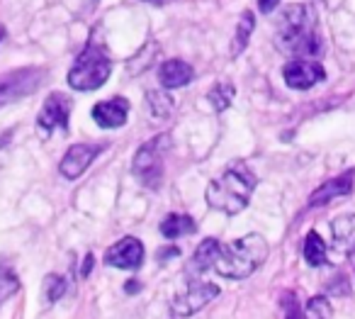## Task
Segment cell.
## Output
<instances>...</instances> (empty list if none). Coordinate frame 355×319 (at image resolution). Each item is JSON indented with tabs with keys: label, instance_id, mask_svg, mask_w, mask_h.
<instances>
[{
	"label": "cell",
	"instance_id": "52a82bcc",
	"mask_svg": "<svg viewBox=\"0 0 355 319\" xmlns=\"http://www.w3.org/2000/svg\"><path fill=\"white\" fill-rule=\"evenodd\" d=\"M219 295V288L214 283H190L183 293H178L171 302V312L175 317H190L200 312L205 304H209Z\"/></svg>",
	"mask_w": 355,
	"mask_h": 319
},
{
	"label": "cell",
	"instance_id": "5bb4252c",
	"mask_svg": "<svg viewBox=\"0 0 355 319\" xmlns=\"http://www.w3.org/2000/svg\"><path fill=\"white\" fill-rule=\"evenodd\" d=\"M129 115V103L124 98H112L103 100L93 108V120L98 122V127L103 129H117L127 122Z\"/></svg>",
	"mask_w": 355,
	"mask_h": 319
},
{
	"label": "cell",
	"instance_id": "7c38bea8",
	"mask_svg": "<svg viewBox=\"0 0 355 319\" xmlns=\"http://www.w3.org/2000/svg\"><path fill=\"white\" fill-rule=\"evenodd\" d=\"M331 249L340 259L355 254V215H338L331 220Z\"/></svg>",
	"mask_w": 355,
	"mask_h": 319
},
{
	"label": "cell",
	"instance_id": "3957f363",
	"mask_svg": "<svg viewBox=\"0 0 355 319\" xmlns=\"http://www.w3.org/2000/svg\"><path fill=\"white\" fill-rule=\"evenodd\" d=\"M268 259V241L261 234H246L241 239L232 241V244H224L219 249L217 270L222 278H232V280H243L251 273H256Z\"/></svg>",
	"mask_w": 355,
	"mask_h": 319
},
{
	"label": "cell",
	"instance_id": "9a60e30c",
	"mask_svg": "<svg viewBox=\"0 0 355 319\" xmlns=\"http://www.w3.org/2000/svg\"><path fill=\"white\" fill-rule=\"evenodd\" d=\"M193 66L185 64L183 59H171L158 69V81L163 83V88H183L193 81Z\"/></svg>",
	"mask_w": 355,
	"mask_h": 319
},
{
	"label": "cell",
	"instance_id": "d4e9b609",
	"mask_svg": "<svg viewBox=\"0 0 355 319\" xmlns=\"http://www.w3.org/2000/svg\"><path fill=\"white\" fill-rule=\"evenodd\" d=\"M285 317L287 319H306L304 312L300 309V304H297V297L295 295H285Z\"/></svg>",
	"mask_w": 355,
	"mask_h": 319
},
{
	"label": "cell",
	"instance_id": "44dd1931",
	"mask_svg": "<svg viewBox=\"0 0 355 319\" xmlns=\"http://www.w3.org/2000/svg\"><path fill=\"white\" fill-rule=\"evenodd\" d=\"M42 293H44V304H54L56 300L64 297L66 293V280L61 275L51 273L44 278V285H42Z\"/></svg>",
	"mask_w": 355,
	"mask_h": 319
},
{
	"label": "cell",
	"instance_id": "cb8c5ba5",
	"mask_svg": "<svg viewBox=\"0 0 355 319\" xmlns=\"http://www.w3.org/2000/svg\"><path fill=\"white\" fill-rule=\"evenodd\" d=\"M17 290H20V280L12 275V270H0V302L12 297Z\"/></svg>",
	"mask_w": 355,
	"mask_h": 319
},
{
	"label": "cell",
	"instance_id": "4316f807",
	"mask_svg": "<svg viewBox=\"0 0 355 319\" xmlns=\"http://www.w3.org/2000/svg\"><path fill=\"white\" fill-rule=\"evenodd\" d=\"M93 254H88L85 256V261H83V268H80V275H83V278H88L90 275V270H93Z\"/></svg>",
	"mask_w": 355,
	"mask_h": 319
},
{
	"label": "cell",
	"instance_id": "ac0fdd59",
	"mask_svg": "<svg viewBox=\"0 0 355 319\" xmlns=\"http://www.w3.org/2000/svg\"><path fill=\"white\" fill-rule=\"evenodd\" d=\"M326 259H329V246L324 244L319 231L311 229L309 234L304 236V261L311 268H319V265L326 263Z\"/></svg>",
	"mask_w": 355,
	"mask_h": 319
},
{
	"label": "cell",
	"instance_id": "30bf717a",
	"mask_svg": "<svg viewBox=\"0 0 355 319\" xmlns=\"http://www.w3.org/2000/svg\"><path fill=\"white\" fill-rule=\"evenodd\" d=\"M105 263L112 268L137 270L144 263V244L137 236H124L114 246H110L105 254Z\"/></svg>",
	"mask_w": 355,
	"mask_h": 319
},
{
	"label": "cell",
	"instance_id": "f546056e",
	"mask_svg": "<svg viewBox=\"0 0 355 319\" xmlns=\"http://www.w3.org/2000/svg\"><path fill=\"white\" fill-rule=\"evenodd\" d=\"M3 37H6V30H3V25H0V40H3Z\"/></svg>",
	"mask_w": 355,
	"mask_h": 319
},
{
	"label": "cell",
	"instance_id": "5b68a950",
	"mask_svg": "<svg viewBox=\"0 0 355 319\" xmlns=\"http://www.w3.org/2000/svg\"><path fill=\"white\" fill-rule=\"evenodd\" d=\"M168 149V134L148 139L146 144H141V149L134 156V173L139 176V181L146 188L156 190L163 181V156Z\"/></svg>",
	"mask_w": 355,
	"mask_h": 319
},
{
	"label": "cell",
	"instance_id": "7402d4cb",
	"mask_svg": "<svg viewBox=\"0 0 355 319\" xmlns=\"http://www.w3.org/2000/svg\"><path fill=\"white\" fill-rule=\"evenodd\" d=\"M234 95H236L234 85L219 83V85H214V88L209 90V103H212V108L217 110V113H224V110H227L229 105H232Z\"/></svg>",
	"mask_w": 355,
	"mask_h": 319
},
{
	"label": "cell",
	"instance_id": "484cf974",
	"mask_svg": "<svg viewBox=\"0 0 355 319\" xmlns=\"http://www.w3.org/2000/svg\"><path fill=\"white\" fill-rule=\"evenodd\" d=\"M277 3H280V0H258V8H261V13H272L277 8Z\"/></svg>",
	"mask_w": 355,
	"mask_h": 319
},
{
	"label": "cell",
	"instance_id": "277c9868",
	"mask_svg": "<svg viewBox=\"0 0 355 319\" xmlns=\"http://www.w3.org/2000/svg\"><path fill=\"white\" fill-rule=\"evenodd\" d=\"M112 74V61L107 51L98 42H88L80 56L76 59L73 69L69 71V85L76 90H98Z\"/></svg>",
	"mask_w": 355,
	"mask_h": 319
},
{
	"label": "cell",
	"instance_id": "e0dca14e",
	"mask_svg": "<svg viewBox=\"0 0 355 319\" xmlns=\"http://www.w3.org/2000/svg\"><path fill=\"white\" fill-rule=\"evenodd\" d=\"M198 231V224L190 215H168L161 222V234L166 239H178V236H188Z\"/></svg>",
	"mask_w": 355,
	"mask_h": 319
},
{
	"label": "cell",
	"instance_id": "9c48e42d",
	"mask_svg": "<svg viewBox=\"0 0 355 319\" xmlns=\"http://www.w3.org/2000/svg\"><path fill=\"white\" fill-rule=\"evenodd\" d=\"M69 115H71V98L64 93H51L42 105V113L37 117V124L44 134L54 129H69Z\"/></svg>",
	"mask_w": 355,
	"mask_h": 319
},
{
	"label": "cell",
	"instance_id": "7a4b0ae2",
	"mask_svg": "<svg viewBox=\"0 0 355 319\" xmlns=\"http://www.w3.org/2000/svg\"><path fill=\"white\" fill-rule=\"evenodd\" d=\"M256 186V173L243 161H234L224 168L222 176L209 183L205 197H207L209 207H214V210L227 212V215H239V212L248 207Z\"/></svg>",
	"mask_w": 355,
	"mask_h": 319
},
{
	"label": "cell",
	"instance_id": "f1b7e54d",
	"mask_svg": "<svg viewBox=\"0 0 355 319\" xmlns=\"http://www.w3.org/2000/svg\"><path fill=\"white\" fill-rule=\"evenodd\" d=\"M144 3H151V6H163V0H144Z\"/></svg>",
	"mask_w": 355,
	"mask_h": 319
},
{
	"label": "cell",
	"instance_id": "ba28073f",
	"mask_svg": "<svg viewBox=\"0 0 355 319\" xmlns=\"http://www.w3.org/2000/svg\"><path fill=\"white\" fill-rule=\"evenodd\" d=\"M285 83L295 90H309L314 88L319 81L326 79V71L319 61L314 59H295L282 69Z\"/></svg>",
	"mask_w": 355,
	"mask_h": 319
},
{
	"label": "cell",
	"instance_id": "83f0119b",
	"mask_svg": "<svg viewBox=\"0 0 355 319\" xmlns=\"http://www.w3.org/2000/svg\"><path fill=\"white\" fill-rule=\"evenodd\" d=\"M139 290V283H134V280H129L127 283V293H137Z\"/></svg>",
	"mask_w": 355,
	"mask_h": 319
},
{
	"label": "cell",
	"instance_id": "6da1fadb",
	"mask_svg": "<svg viewBox=\"0 0 355 319\" xmlns=\"http://www.w3.org/2000/svg\"><path fill=\"white\" fill-rule=\"evenodd\" d=\"M316 13L309 6H287L277 17V49L295 59H314L321 54Z\"/></svg>",
	"mask_w": 355,
	"mask_h": 319
},
{
	"label": "cell",
	"instance_id": "8992f818",
	"mask_svg": "<svg viewBox=\"0 0 355 319\" xmlns=\"http://www.w3.org/2000/svg\"><path fill=\"white\" fill-rule=\"evenodd\" d=\"M44 81V71L42 69H20L10 71V74L0 76V108L12 100H20L25 95L35 93Z\"/></svg>",
	"mask_w": 355,
	"mask_h": 319
},
{
	"label": "cell",
	"instance_id": "d6986e66",
	"mask_svg": "<svg viewBox=\"0 0 355 319\" xmlns=\"http://www.w3.org/2000/svg\"><path fill=\"white\" fill-rule=\"evenodd\" d=\"M253 27H256V17H253L251 10H246L241 15V20H239V27H236V37H234V47H232V54H241L243 49H246L248 40H251L253 35Z\"/></svg>",
	"mask_w": 355,
	"mask_h": 319
},
{
	"label": "cell",
	"instance_id": "ffe728a7",
	"mask_svg": "<svg viewBox=\"0 0 355 319\" xmlns=\"http://www.w3.org/2000/svg\"><path fill=\"white\" fill-rule=\"evenodd\" d=\"M148 100V110H151L153 117H168L173 110V105H175V100L171 98V95L161 93V90H153V93L146 95Z\"/></svg>",
	"mask_w": 355,
	"mask_h": 319
},
{
	"label": "cell",
	"instance_id": "4fadbf2b",
	"mask_svg": "<svg viewBox=\"0 0 355 319\" xmlns=\"http://www.w3.org/2000/svg\"><path fill=\"white\" fill-rule=\"evenodd\" d=\"M353 186H355V168H350V171L340 173V176L331 178V181H326L324 186L316 188V190L309 195V207L326 205V202H331L334 197L350 195V193H353Z\"/></svg>",
	"mask_w": 355,
	"mask_h": 319
},
{
	"label": "cell",
	"instance_id": "2e32d148",
	"mask_svg": "<svg viewBox=\"0 0 355 319\" xmlns=\"http://www.w3.org/2000/svg\"><path fill=\"white\" fill-rule=\"evenodd\" d=\"M219 249H222V244H219L217 239H205L202 244L198 246V251H195L193 256V263H190L188 273L193 275H202L207 273L209 268H212L214 263H217V256H219Z\"/></svg>",
	"mask_w": 355,
	"mask_h": 319
},
{
	"label": "cell",
	"instance_id": "603a6c76",
	"mask_svg": "<svg viewBox=\"0 0 355 319\" xmlns=\"http://www.w3.org/2000/svg\"><path fill=\"white\" fill-rule=\"evenodd\" d=\"M304 317L306 319H331V307H329V302H326V297H311L309 302H306Z\"/></svg>",
	"mask_w": 355,
	"mask_h": 319
},
{
	"label": "cell",
	"instance_id": "8fae6325",
	"mask_svg": "<svg viewBox=\"0 0 355 319\" xmlns=\"http://www.w3.org/2000/svg\"><path fill=\"white\" fill-rule=\"evenodd\" d=\"M100 152H103V147H98V144H73V147L64 154V158H61V163H59L61 176L69 178V181L80 178Z\"/></svg>",
	"mask_w": 355,
	"mask_h": 319
}]
</instances>
